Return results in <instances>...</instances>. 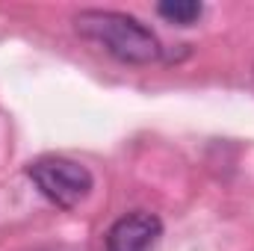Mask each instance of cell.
Here are the masks:
<instances>
[{
  "mask_svg": "<svg viewBox=\"0 0 254 251\" xmlns=\"http://www.w3.org/2000/svg\"><path fill=\"white\" fill-rule=\"evenodd\" d=\"M163 237V222L157 213L133 210L113 222L107 231V251H154Z\"/></svg>",
  "mask_w": 254,
  "mask_h": 251,
  "instance_id": "obj_3",
  "label": "cell"
},
{
  "mask_svg": "<svg viewBox=\"0 0 254 251\" xmlns=\"http://www.w3.org/2000/svg\"><path fill=\"white\" fill-rule=\"evenodd\" d=\"M74 33L86 42L104 48L113 60L125 65H151L163 57V45L151 27L139 18L116 9H80L74 18Z\"/></svg>",
  "mask_w": 254,
  "mask_h": 251,
  "instance_id": "obj_1",
  "label": "cell"
},
{
  "mask_svg": "<svg viewBox=\"0 0 254 251\" xmlns=\"http://www.w3.org/2000/svg\"><path fill=\"white\" fill-rule=\"evenodd\" d=\"M157 15L175 27H192L204 15V3H198V0H163V3H157Z\"/></svg>",
  "mask_w": 254,
  "mask_h": 251,
  "instance_id": "obj_4",
  "label": "cell"
},
{
  "mask_svg": "<svg viewBox=\"0 0 254 251\" xmlns=\"http://www.w3.org/2000/svg\"><path fill=\"white\" fill-rule=\"evenodd\" d=\"M27 178L60 210L80 207L95 189V178L83 163L68 160V157H54V154L33 160L27 166Z\"/></svg>",
  "mask_w": 254,
  "mask_h": 251,
  "instance_id": "obj_2",
  "label": "cell"
}]
</instances>
